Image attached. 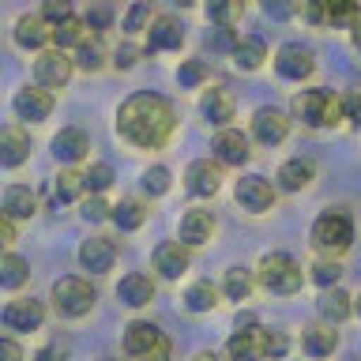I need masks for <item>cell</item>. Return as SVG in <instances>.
Wrapping results in <instances>:
<instances>
[{"label":"cell","instance_id":"cell-48","mask_svg":"<svg viewBox=\"0 0 361 361\" xmlns=\"http://www.w3.org/2000/svg\"><path fill=\"white\" fill-rule=\"evenodd\" d=\"M324 19H327V23H346V19H357V8H354V4H324Z\"/></svg>","mask_w":361,"mask_h":361},{"label":"cell","instance_id":"cell-16","mask_svg":"<svg viewBox=\"0 0 361 361\" xmlns=\"http://www.w3.org/2000/svg\"><path fill=\"white\" fill-rule=\"evenodd\" d=\"M154 271L166 279H180L188 271V248L180 241H166L154 248Z\"/></svg>","mask_w":361,"mask_h":361},{"label":"cell","instance_id":"cell-20","mask_svg":"<svg viewBox=\"0 0 361 361\" xmlns=\"http://www.w3.org/2000/svg\"><path fill=\"white\" fill-rule=\"evenodd\" d=\"M214 233V214L211 211H188L180 219V245H203Z\"/></svg>","mask_w":361,"mask_h":361},{"label":"cell","instance_id":"cell-3","mask_svg":"<svg viewBox=\"0 0 361 361\" xmlns=\"http://www.w3.org/2000/svg\"><path fill=\"white\" fill-rule=\"evenodd\" d=\"M94 301H98V293L94 286H90L87 279H75V275H68V279H56L53 282V309L61 312V316H87L90 309H94Z\"/></svg>","mask_w":361,"mask_h":361},{"label":"cell","instance_id":"cell-21","mask_svg":"<svg viewBox=\"0 0 361 361\" xmlns=\"http://www.w3.org/2000/svg\"><path fill=\"white\" fill-rule=\"evenodd\" d=\"M90 151V143H87V135L79 132V128H64V132H56L53 135V154L61 158V162H79V158H87Z\"/></svg>","mask_w":361,"mask_h":361},{"label":"cell","instance_id":"cell-29","mask_svg":"<svg viewBox=\"0 0 361 361\" xmlns=\"http://www.w3.org/2000/svg\"><path fill=\"white\" fill-rule=\"evenodd\" d=\"M49 42L56 45V53H61V49H68V45H79V42H87V27H83V19L68 16L64 23H56V27L49 30Z\"/></svg>","mask_w":361,"mask_h":361},{"label":"cell","instance_id":"cell-35","mask_svg":"<svg viewBox=\"0 0 361 361\" xmlns=\"http://www.w3.org/2000/svg\"><path fill=\"white\" fill-rule=\"evenodd\" d=\"M83 68V72H98L102 64H106V53H102V45L98 42H79L75 45V61H72V68Z\"/></svg>","mask_w":361,"mask_h":361},{"label":"cell","instance_id":"cell-13","mask_svg":"<svg viewBox=\"0 0 361 361\" xmlns=\"http://www.w3.org/2000/svg\"><path fill=\"white\" fill-rule=\"evenodd\" d=\"M214 154H219V162L226 166H245L248 162V135L237 132V128H222L219 135H214Z\"/></svg>","mask_w":361,"mask_h":361},{"label":"cell","instance_id":"cell-25","mask_svg":"<svg viewBox=\"0 0 361 361\" xmlns=\"http://www.w3.org/2000/svg\"><path fill=\"white\" fill-rule=\"evenodd\" d=\"M203 117H207L211 124H222L226 128V121H233V94L226 87H214L203 94Z\"/></svg>","mask_w":361,"mask_h":361},{"label":"cell","instance_id":"cell-1","mask_svg":"<svg viewBox=\"0 0 361 361\" xmlns=\"http://www.w3.org/2000/svg\"><path fill=\"white\" fill-rule=\"evenodd\" d=\"M173 124H177L173 106H169L162 94H151V90L132 94V98L121 106V113H117V132H121L128 143L143 147V151L162 147L169 135H173Z\"/></svg>","mask_w":361,"mask_h":361},{"label":"cell","instance_id":"cell-24","mask_svg":"<svg viewBox=\"0 0 361 361\" xmlns=\"http://www.w3.org/2000/svg\"><path fill=\"white\" fill-rule=\"evenodd\" d=\"M158 338H162V331H158L154 324H147V320H135V324H128V331H124V350L140 361L147 350H151Z\"/></svg>","mask_w":361,"mask_h":361},{"label":"cell","instance_id":"cell-49","mask_svg":"<svg viewBox=\"0 0 361 361\" xmlns=\"http://www.w3.org/2000/svg\"><path fill=\"white\" fill-rule=\"evenodd\" d=\"M83 219H87V222H102V219H109L106 200H102V196H90V200L83 203Z\"/></svg>","mask_w":361,"mask_h":361},{"label":"cell","instance_id":"cell-23","mask_svg":"<svg viewBox=\"0 0 361 361\" xmlns=\"http://www.w3.org/2000/svg\"><path fill=\"white\" fill-rule=\"evenodd\" d=\"M312 177H316V166L309 162V158H290V162H282V169H279V185L286 192L309 188Z\"/></svg>","mask_w":361,"mask_h":361},{"label":"cell","instance_id":"cell-55","mask_svg":"<svg viewBox=\"0 0 361 361\" xmlns=\"http://www.w3.org/2000/svg\"><path fill=\"white\" fill-rule=\"evenodd\" d=\"M34 361H61V350L56 346H45V350H38V357Z\"/></svg>","mask_w":361,"mask_h":361},{"label":"cell","instance_id":"cell-17","mask_svg":"<svg viewBox=\"0 0 361 361\" xmlns=\"http://www.w3.org/2000/svg\"><path fill=\"white\" fill-rule=\"evenodd\" d=\"M226 354H230V361H259L264 357V331L259 327L233 331L230 343H226Z\"/></svg>","mask_w":361,"mask_h":361},{"label":"cell","instance_id":"cell-36","mask_svg":"<svg viewBox=\"0 0 361 361\" xmlns=\"http://www.w3.org/2000/svg\"><path fill=\"white\" fill-rule=\"evenodd\" d=\"M109 185H113V166H106V162L90 166L87 173H83V188L94 192V196H98V192H106Z\"/></svg>","mask_w":361,"mask_h":361},{"label":"cell","instance_id":"cell-47","mask_svg":"<svg viewBox=\"0 0 361 361\" xmlns=\"http://www.w3.org/2000/svg\"><path fill=\"white\" fill-rule=\"evenodd\" d=\"M68 16H72V8H68V0H49V4L42 8V23L49 19L53 27H56V23H64Z\"/></svg>","mask_w":361,"mask_h":361},{"label":"cell","instance_id":"cell-34","mask_svg":"<svg viewBox=\"0 0 361 361\" xmlns=\"http://www.w3.org/2000/svg\"><path fill=\"white\" fill-rule=\"evenodd\" d=\"M222 293L230 301H248V293H252V275H248L245 267H230L226 271V282H222Z\"/></svg>","mask_w":361,"mask_h":361},{"label":"cell","instance_id":"cell-42","mask_svg":"<svg viewBox=\"0 0 361 361\" xmlns=\"http://www.w3.org/2000/svg\"><path fill=\"white\" fill-rule=\"evenodd\" d=\"M338 117H346V121H357V124H361V87L346 90V94L338 98Z\"/></svg>","mask_w":361,"mask_h":361},{"label":"cell","instance_id":"cell-45","mask_svg":"<svg viewBox=\"0 0 361 361\" xmlns=\"http://www.w3.org/2000/svg\"><path fill=\"white\" fill-rule=\"evenodd\" d=\"M237 11H241V4H226V0H211V4H207V16L219 19L222 27H230V19L237 16Z\"/></svg>","mask_w":361,"mask_h":361},{"label":"cell","instance_id":"cell-4","mask_svg":"<svg viewBox=\"0 0 361 361\" xmlns=\"http://www.w3.org/2000/svg\"><path fill=\"white\" fill-rule=\"evenodd\" d=\"M350 241H354V222H350L343 211H327L312 222V245L320 248V252L335 256V252H343V248H350Z\"/></svg>","mask_w":361,"mask_h":361},{"label":"cell","instance_id":"cell-52","mask_svg":"<svg viewBox=\"0 0 361 361\" xmlns=\"http://www.w3.org/2000/svg\"><path fill=\"white\" fill-rule=\"evenodd\" d=\"M0 361H23V350L16 338H0Z\"/></svg>","mask_w":361,"mask_h":361},{"label":"cell","instance_id":"cell-2","mask_svg":"<svg viewBox=\"0 0 361 361\" xmlns=\"http://www.w3.org/2000/svg\"><path fill=\"white\" fill-rule=\"evenodd\" d=\"M301 264L286 252H271L259 264V282H264L267 293H279V298H290V293L301 290Z\"/></svg>","mask_w":361,"mask_h":361},{"label":"cell","instance_id":"cell-18","mask_svg":"<svg viewBox=\"0 0 361 361\" xmlns=\"http://www.w3.org/2000/svg\"><path fill=\"white\" fill-rule=\"evenodd\" d=\"M27 158H30V140H27V132L16 128V124L0 128V166H23Z\"/></svg>","mask_w":361,"mask_h":361},{"label":"cell","instance_id":"cell-10","mask_svg":"<svg viewBox=\"0 0 361 361\" xmlns=\"http://www.w3.org/2000/svg\"><path fill=\"white\" fill-rule=\"evenodd\" d=\"M79 264H83L90 275H106V271L117 264V245L109 237H90V241L79 245Z\"/></svg>","mask_w":361,"mask_h":361},{"label":"cell","instance_id":"cell-53","mask_svg":"<svg viewBox=\"0 0 361 361\" xmlns=\"http://www.w3.org/2000/svg\"><path fill=\"white\" fill-rule=\"evenodd\" d=\"M11 241H16V226H11V222L4 219V214H0V252H4V248H8Z\"/></svg>","mask_w":361,"mask_h":361},{"label":"cell","instance_id":"cell-28","mask_svg":"<svg viewBox=\"0 0 361 361\" xmlns=\"http://www.w3.org/2000/svg\"><path fill=\"white\" fill-rule=\"evenodd\" d=\"M34 207H38V200L27 185H11L4 192V214H11V219H30Z\"/></svg>","mask_w":361,"mask_h":361},{"label":"cell","instance_id":"cell-38","mask_svg":"<svg viewBox=\"0 0 361 361\" xmlns=\"http://www.w3.org/2000/svg\"><path fill=\"white\" fill-rule=\"evenodd\" d=\"M143 188L151 192V196H166L169 192V169L166 166H151L143 173Z\"/></svg>","mask_w":361,"mask_h":361},{"label":"cell","instance_id":"cell-27","mask_svg":"<svg viewBox=\"0 0 361 361\" xmlns=\"http://www.w3.org/2000/svg\"><path fill=\"white\" fill-rule=\"evenodd\" d=\"M109 219L117 222V230L128 233V230H140V226L147 222V207L140 200H121L117 207H109Z\"/></svg>","mask_w":361,"mask_h":361},{"label":"cell","instance_id":"cell-15","mask_svg":"<svg viewBox=\"0 0 361 361\" xmlns=\"http://www.w3.org/2000/svg\"><path fill=\"white\" fill-rule=\"evenodd\" d=\"M42 301H34V298H19V301H11L8 309H4V324L11 327V331H34V327H42Z\"/></svg>","mask_w":361,"mask_h":361},{"label":"cell","instance_id":"cell-26","mask_svg":"<svg viewBox=\"0 0 361 361\" xmlns=\"http://www.w3.org/2000/svg\"><path fill=\"white\" fill-rule=\"evenodd\" d=\"M16 42L23 49H42V45L49 42V27L42 23V16H23L16 23Z\"/></svg>","mask_w":361,"mask_h":361},{"label":"cell","instance_id":"cell-7","mask_svg":"<svg viewBox=\"0 0 361 361\" xmlns=\"http://www.w3.org/2000/svg\"><path fill=\"white\" fill-rule=\"evenodd\" d=\"M275 68H279V75L282 79H293V83H301V79H309L312 75V53L305 49L301 42H286L282 49L275 53Z\"/></svg>","mask_w":361,"mask_h":361},{"label":"cell","instance_id":"cell-50","mask_svg":"<svg viewBox=\"0 0 361 361\" xmlns=\"http://www.w3.org/2000/svg\"><path fill=\"white\" fill-rule=\"evenodd\" d=\"M169 354H173V346H169V338L162 335V338H158V343H154L151 350H147V354H143L140 361H169Z\"/></svg>","mask_w":361,"mask_h":361},{"label":"cell","instance_id":"cell-6","mask_svg":"<svg viewBox=\"0 0 361 361\" xmlns=\"http://www.w3.org/2000/svg\"><path fill=\"white\" fill-rule=\"evenodd\" d=\"M233 196H237V203H241L245 211H252V214H264V211L275 207V188H271V180L256 177V173L237 180Z\"/></svg>","mask_w":361,"mask_h":361},{"label":"cell","instance_id":"cell-33","mask_svg":"<svg viewBox=\"0 0 361 361\" xmlns=\"http://www.w3.org/2000/svg\"><path fill=\"white\" fill-rule=\"evenodd\" d=\"M185 305H188V312H211L219 305V290L211 282H192L185 293Z\"/></svg>","mask_w":361,"mask_h":361},{"label":"cell","instance_id":"cell-9","mask_svg":"<svg viewBox=\"0 0 361 361\" xmlns=\"http://www.w3.org/2000/svg\"><path fill=\"white\" fill-rule=\"evenodd\" d=\"M286 132H290V117L282 109H271V106H264V109H256V117H252V135L264 147H275V143H282L286 140Z\"/></svg>","mask_w":361,"mask_h":361},{"label":"cell","instance_id":"cell-58","mask_svg":"<svg viewBox=\"0 0 361 361\" xmlns=\"http://www.w3.org/2000/svg\"><path fill=\"white\" fill-rule=\"evenodd\" d=\"M357 312H361V293H357Z\"/></svg>","mask_w":361,"mask_h":361},{"label":"cell","instance_id":"cell-31","mask_svg":"<svg viewBox=\"0 0 361 361\" xmlns=\"http://www.w3.org/2000/svg\"><path fill=\"white\" fill-rule=\"evenodd\" d=\"M30 279V267L23 256H0V286L4 290H19Z\"/></svg>","mask_w":361,"mask_h":361},{"label":"cell","instance_id":"cell-39","mask_svg":"<svg viewBox=\"0 0 361 361\" xmlns=\"http://www.w3.org/2000/svg\"><path fill=\"white\" fill-rule=\"evenodd\" d=\"M79 192H83V177L72 173V169H64V173L56 177V200H64V203H68V200H75Z\"/></svg>","mask_w":361,"mask_h":361},{"label":"cell","instance_id":"cell-19","mask_svg":"<svg viewBox=\"0 0 361 361\" xmlns=\"http://www.w3.org/2000/svg\"><path fill=\"white\" fill-rule=\"evenodd\" d=\"M117 298L128 305V309H143V305H151V301H154V282L147 279V275H140V271H132V275H124V279H121Z\"/></svg>","mask_w":361,"mask_h":361},{"label":"cell","instance_id":"cell-8","mask_svg":"<svg viewBox=\"0 0 361 361\" xmlns=\"http://www.w3.org/2000/svg\"><path fill=\"white\" fill-rule=\"evenodd\" d=\"M11 109H16L19 121L38 124V121H45L53 113V94H49V90H42V87H23L19 94L11 98Z\"/></svg>","mask_w":361,"mask_h":361},{"label":"cell","instance_id":"cell-43","mask_svg":"<svg viewBox=\"0 0 361 361\" xmlns=\"http://www.w3.org/2000/svg\"><path fill=\"white\" fill-rule=\"evenodd\" d=\"M147 23H151V4H132L124 11V30H147Z\"/></svg>","mask_w":361,"mask_h":361},{"label":"cell","instance_id":"cell-32","mask_svg":"<svg viewBox=\"0 0 361 361\" xmlns=\"http://www.w3.org/2000/svg\"><path fill=\"white\" fill-rule=\"evenodd\" d=\"M320 312H324V320L343 324L346 316L354 312V305H350V293H343V290H327L324 298H320Z\"/></svg>","mask_w":361,"mask_h":361},{"label":"cell","instance_id":"cell-30","mask_svg":"<svg viewBox=\"0 0 361 361\" xmlns=\"http://www.w3.org/2000/svg\"><path fill=\"white\" fill-rule=\"evenodd\" d=\"M264 61H267V45L259 38H241V42H237V49H233V64L237 68L252 72V68H259Z\"/></svg>","mask_w":361,"mask_h":361},{"label":"cell","instance_id":"cell-57","mask_svg":"<svg viewBox=\"0 0 361 361\" xmlns=\"http://www.w3.org/2000/svg\"><path fill=\"white\" fill-rule=\"evenodd\" d=\"M354 45L361 49V16H357V23H354Z\"/></svg>","mask_w":361,"mask_h":361},{"label":"cell","instance_id":"cell-41","mask_svg":"<svg viewBox=\"0 0 361 361\" xmlns=\"http://www.w3.org/2000/svg\"><path fill=\"white\" fill-rule=\"evenodd\" d=\"M338 279H343V267H338L335 259H331V264H327V259H320V264L312 267V282H316V286H324V290L335 286Z\"/></svg>","mask_w":361,"mask_h":361},{"label":"cell","instance_id":"cell-22","mask_svg":"<svg viewBox=\"0 0 361 361\" xmlns=\"http://www.w3.org/2000/svg\"><path fill=\"white\" fill-rule=\"evenodd\" d=\"M301 346H305V354H309V357H331L335 346H338V335L327 324H312V327H305Z\"/></svg>","mask_w":361,"mask_h":361},{"label":"cell","instance_id":"cell-46","mask_svg":"<svg viewBox=\"0 0 361 361\" xmlns=\"http://www.w3.org/2000/svg\"><path fill=\"white\" fill-rule=\"evenodd\" d=\"M109 23H113V8H106V4H98V8H90V11H87L83 27H90V30H106Z\"/></svg>","mask_w":361,"mask_h":361},{"label":"cell","instance_id":"cell-40","mask_svg":"<svg viewBox=\"0 0 361 361\" xmlns=\"http://www.w3.org/2000/svg\"><path fill=\"white\" fill-rule=\"evenodd\" d=\"M177 79H180V87H200L203 79H207V64L203 61H185L177 68Z\"/></svg>","mask_w":361,"mask_h":361},{"label":"cell","instance_id":"cell-54","mask_svg":"<svg viewBox=\"0 0 361 361\" xmlns=\"http://www.w3.org/2000/svg\"><path fill=\"white\" fill-rule=\"evenodd\" d=\"M264 11H267V16H275V19H286L290 16V4H271V0H267V4H264Z\"/></svg>","mask_w":361,"mask_h":361},{"label":"cell","instance_id":"cell-12","mask_svg":"<svg viewBox=\"0 0 361 361\" xmlns=\"http://www.w3.org/2000/svg\"><path fill=\"white\" fill-rule=\"evenodd\" d=\"M180 42H185V30H180V23H177L173 16L151 19V27H147V49H151V53L180 49Z\"/></svg>","mask_w":361,"mask_h":361},{"label":"cell","instance_id":"cell-56","mask_svg":"<svg viewBox=\"0 0 361 361\" xmlns=\"http://www.w3.org/2000/svg\"><path fill=\"white\" fill-rule=\"evenodd\" d=\"M192 361H222V357L214 354V350H203V354H196V357H192Z\"/></svg>","mask_w":361,"mask_h":361},{"label":"cell","instance_id":"cell-11","mask_svg":"<svg viewBox=\"0 0 361 361\" xmlns=\"http://www.w3.org/2000/svg\"><path fill=\"white\" fill-rule=\"evenodd\" d=\"M185 188L192 196H214V192L222 188V169L211 162V158H200V162L188 166L185 173Z\"/></svg>","mask_w":361,"mask_h":361},{"label":"cell","instance_id":"cell-14","mask_svg":"<svg viewBox=\"0 0 361 361\" xmlns=\"http://www.w3.org/2000/svg\"><path fill=\"white\" fill-rule=\"evenodd\" d=\"M34 75H38L42 87H64L72 79V61L64 53H42L34 61Z\"/></svg>","mask_w":361,"mask_h":361},{"label":"cell","instance_id":"cell-51","mask_svg":"<svg viewBox=\"0 0 361 361\" xmlns=\"http://www.w3.org/2000/svg\"><path fill=\"white\" fill-rule=\"evenodd\" d=\"M135 61H140V49H135V45H128V42H124L121 49H117V61H113V64H117V68H132Z\"/></svg>","mask_w":361,"mask_h":361},{"label":"cell","instance_id":"cell-37","mask_svg":"<svg viewBox=\"0 0 361 361\" xmlns=\"http://www.w3.org/2000/svg\"><path fill=\"white\" fill-rule=\"evenodd\" d=\"M237 34H233V27H214L211 34H207V45H211V53H233L237 49Z\"/></svg>","mask_w":361,"mask_h":361},{"label":"cell","instance_id":"cell-44","mask_svg":"<svg viewBox=\"0 0 361 361\" xmlns=\"http://www.w3.org/2000/svg\"><path fill=\"white\" fill-rule=\"evenodd\" d=\"M290 350V338L282 335V331H264V357H271V361H279L282 354Z\"/></svg>","mask_w":361,"mask_h":361},{"label":"cell","instance_id":"cell-5","mask_svg":"<svg viewBox=\"0 0 361 361\" xmlns=\"http://www.w3.org/2000/svg\"><path fill=\"white\" fill-rule=\"evenodd\" d=\"M293 113L309 124V128H324V124L338 121V102L327 94V90H301L293 98Z\"/></svg>","mask_w":361,"mask_h":361}]
</instances>
